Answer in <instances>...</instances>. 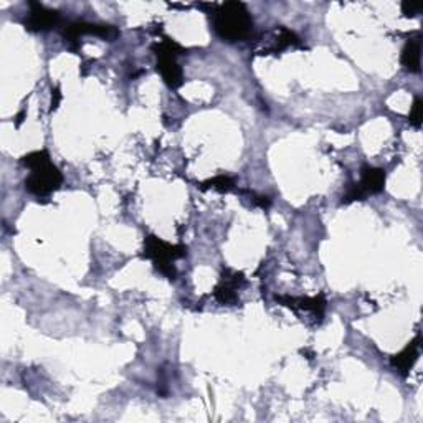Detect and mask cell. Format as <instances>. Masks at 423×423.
<instances>
[{
    "mask_svg": "<svg viewBox=\"0 0 423 423\" xmlns=\"http://www.w3.org/2000/svg\"><path fill=\"white\" fill-rule=\"evenodd\" d=\"M22 164L32 171L25 181V187L33 196H50L63 182V176H61L58 167L52 164L47 151L30 152V154L22 157Z\"/></svg>",
    "mask_w": 423,
    "mask_h": 423,
    "instance_id": "cell-1",
    "label": "cell"
},
{
    "mask_svg": "<svg viewBox=\"0 0 423 423\" xmlns=\"http://www.w3.org/2000/svg\"><path fill=\"white\" fill-rule=\"evenodd\" d=\"M253 20L240 2H227L213 12V30L225 42H243L250 37Z\"/></svg>",
    "mask_w": 423,
    "mask_h": 423,
    "instance_id": "cell-2",
    "label": "cell"
},
{
    "mask_svg": "<svg viewBox=\"0 0 423 423\" xmlns=\"http://www.w3.org/2000/svg\"><path fill=\"white\" fill-rule=\"evenodd\" d=\"M187 248L182 245H171L154 235L147 237L144 240V257L154 263L156 269L169 279L176 278V259L186 257Z\"/></svg>",
    "mask_w": 423,
    "mask_h": 423,
    "instance_id": "cell-3",
    "label": "cell"
},
{
    "mask_svg": "<svg viewBox=\"0 0 423 423\" xmlns=\"http://www.w3.org/2000/svg\"><path fill=\"white\" fill-rule=\"evenodd\" d=\"M154 52L157 55V70L161 71L162 78L171 88H177L182 85V70L177 65V55L181 53V47L172 40L157 43L154 47Z\"/></svg>",
    "mask_w": 423,
    "mask_h": 423,
    "instance_id": "cell-4",
    "label": "cell"
},
{
    "mask_svg": "<svg viewBox=\"0 0 423 423\" xmlns=\"http://www.w3.org/2000/svg\"><path fill=\"white\" fill-rule=\"evenodd\" d=\"M63 35L65 38L71 43L76 42L80 37H83V35H96V37L106 38L109 40V42H113V40L119 35V32L114 27H111V25H93V23L76 22V23H71L70 27H66Z\"/></svg>",
    "mask_w": 423,
    "mask_h": 423,
    "instance_id": "cell-5",
    "label": "cell"
},
{
    "mask_svg": "<svg viewBox=\"0 0 423 423\" xmlns=\"http://www.w3.org/2000/svg\"><path fill=\"white\" fill-rule=\"evenodd\" d=\"M60 22V14L55 10L45 9L40 4H30V14L27 20H25V27L28 30H35V32H43V30H50L57 27Z\"/></svg>",
    "mask_w": 423,
    "mask_h": 423,
    "instance_id": "cell-6",
    "label": "cell"
},
{
    "mask_svg": "<svg viewBox=\"0 0 423 423\" xmlns=\"http://www.w3.org/2000/svg\"><path fill=\"white\" fill-rule=\"evenodd\" d=\"M242 283H243V277L240 273H235V272H230V269H227V272L223 273L218 287L215 288V298L223 304L235 303L238 299L237 291H238V288L242 287Z\"/></svg>",
    "mask_w": 423,
    "mask_h": 423,
    "instance_id": "cell-7",
    "label": "cell"
},
{
    "mask_svg": "<svg viewBox=\"0 0 423 423\" xmlns=\"http://www.w3.org/2000/svg\"><path fill=\"white\" fill-rule=\"evenodd\" d=\"M419 350H420V338H417L415 341H412V343L407 346L402 353L392 358V365L395 367L399 374L407 375L409 374V370L417 363V359H419Z\"/></svg>",
    "mask_w": 423,
    "mask_h": 423,
    "instance_id": "cell-8",
    "label": "cell"
},
{
    "mask_svg": "<svg viewBox=\"0 0 423 423\" xmlns=\"http://www.w3.org/2000/svg\"><path fill=\"white\" fill-rule=\"evenodd\" d=\"M277 301L283 303L284 306H289L293 309H301V311H309L313 313L316 318H321L324 314L326 301L323 296L319 298H284V296H277Z\"/></svg>",
    "mask_w": 423,
    "mask_h": 423,
    "instance_id": "cell-9",
    "label": "cell"
},
{
    "mask_svg": "<svg viewBox=\"0 0 423 423\" xmlns=\"http://www.w3.org/2000/svg\"><path fill=\"white\" fill-rule=\"evenodd\" d=\"M360 188L365 193H379L384 191L385 186V171L377 169V167H364L360 174Z\"/></svg>",
    "mask_w": 423,
    "mask_h": 423,
    "instance_id": "cell-10",
    "label": "cell"
},
{
    "mask_svg": "<svg viewBox=\"0 0 423 423\" xmlns=\"http://www.w3.org/2000/svg\"><path fill=\"white\" fill-rule=\"evenodd\" d=\"M420 40H409L404 52H402V65L412 73H419L420 71Z\"/></svg>",
    "mask_w": 423,
    "mask_h": 423,
    "instance_id": "cell-11",
    "label": "cell"
},
{
    "mask_svg": "<svg viewBox=\"0 0 423 423\" xmlns=\"http://www.w3.org/2000/svg\"><path fill=\"white\" fill-rule=\"evenodd\" d=\"M217 188V191L220 192H228L230 188H233V181L230 177H225V176H218V177H213V179L207 181L203 183L202 188Z\"/></svg>",
    "mask_w": 423,
    "mask_h": 423,
    "instance_id": "cell-12",
    "label": "cell"
},
{
    "mask_svg": "<svg viewBox=\"0 0 423 423\" xmlns=\"http://www.w3.org/2000/svg\"><path fill=\"white\" fill-rule=\"evenodd\" d=\"M410 122L415 127H420V124H422V100L420 98H417L414 101V106H412V109H410Z\"/></svg>",
    "mask_w": 423,
    "mask_h": 423,
    "instance_id": "cell-13",
    "label": "cell"
},
{
    "mask_svg": "<svg viewBox=\"0 0 423 423\" xmlns=\"http://www.w3.org/2000/svg\"><path fill=\"white\" fill-rule=\"evenodd\" d=\"M402 9H404V14L409 15V17H415V15L420 14L422 10L420 5H414V4H404L402 5Z\"/></svg>",
    "mask_w": 423,
    "mask_h": 423,
    "instance_id": "cell-14",
    "label": "cell"
}]
</instances>
